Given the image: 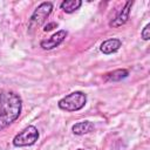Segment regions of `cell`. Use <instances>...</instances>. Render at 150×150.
Returning a JSON list of instances; mask_svg holds the SVG:
<instances>
[{
  "label": "cell",
  "instance_id": "12",
  "mask_svg": "<svg viewBox=\"0 0 150 150\" xmlns=\"http://www.w3.org/2000/svg\"><path fill=\"white\" fill-rule=\"evenodd\" d=\"M57 27V23L56 22H49V23H47L45 27H43V32H50L52 29H54V28H56Z\"/></svg>",
  "mask_w": 150,
  "mask_h": 150
},
{
  "label": "cell",
  "instance_id": "13",
  "mask_svg": "<svg viewBox=\"0 0 150 150\" xmlns=\"http://www.w3.org/2000/svg\"><path fill=\"white\" fill-rule=\"evenodd\" d=\"M77 150H83V149H77Z\"/></svg>",
  "mask_w": 150,
  "mask_h": 150
},
{
  "label": "cell",
  "instance_id": "6",
  "mask_svg": "<svg viewBox=\"0 0 150 150\" xmlns=\"http://www.w3.org/2000/svg\"><path fill=\"white\" fill-rule=\"evenodd\" d=\"M132 1H127L124 7L117 13V15L109 22V26L110 27H114V28H117V27H121L123 25H125L129 20V14H130V9H131V6H132Z\"/></svg>",
  "mask_w": 150,
  "mask_h": 150
},
{
  "label": "cell",
  "instance_id": "8",
  "mask_svg": "<svg viewBox=\"0 0 150 150\" xmlns=\"http://www.w3.org/2000/svg\"><path fill=\"white\" fill-rule=\"evenodd\" d=\"M94 129H95V125L90 121H81V122L75 123L71 127L73 134L74 135H77V136H82V135L89 134V132L94 131Z\"/></svg>",
  "mask_w": 150,
  "mask_h": 150
},
{
  "label": "cell",
  "instance_id": "3",
  "mask_svg": "<svg viewBox=\"0 0 150 150\" xmlns=\"http://www.w3.org/2000/svg\"><path fill=\"white\" fill-rule=\"evenodd\" d=\"M52 11H53V2L50 1L41 2L30 15V19L28 22V33L32 34L33 29H36L38 27L42 26L47 20V18L50 15Z\"/></svg>",
  "mask_w": 150,
  "mask_h": 150
},
{
  "label": "cell",
  "instance_id": "11",
  "mask_svg": "<svg viewBox=\"0 0 150 150\" xmlns=\"http://www.w3.org/2000/svg\"><path fill=\"white\" fill-rule=\"evenodd\" d=\"M141 36H142V39H143L144 41H148V40L150 39V25H149V23L145 25V27L142 29Z\"/></svg>",
  "mask_w": 150,
  "mask_h": 150
},
{
  "label": "cell",
  "instance_id": "5",
  "mask_svg": "<svg viewBox=\"0 0 150 150\" xmlns=\"http://www.w3.org/2000/svg\"><path fill=\"white\" fill-rule=\"evenodd\" d=\"M68 35V32L66 29H60L57 30L56 33H54L50 38H47V39H43L40 41V47L45 50H50V49H54L55 47L60 46L67 38Z\"/></svg>",
  "mask_w": 150,
  "mask_h": 150
},
{
  "label": "cell",
  "instance_id": "4",
  "mask_svg": "<svg viewBox=\"0 0 150 150\" xmlns=\"http://www.w3.org/2000/svg\"><path fill=\"white\" fill-rule=\"evenodd\" d=\"M39 136H40V134H39L38 128L34 127V125H28L14 136L13 145L16 146V148L33 145L39 139Z\"/></svg>",
  "mask_w": 150,
  "mask_h": 150
},
{
  "label": "cell",
  "instance_id": "10",
  "mask_svg": "<svg viewBox=\"0 0 150 150\" xmlns=\"http://www.w3.org/2000/svg\"><path fill=\"white\" fill-rule=\"evenodd\" d=\"M82 6V1L81 0H64L61 2L60 7L61 9H63L64 13L67 14H71L75 11H77L80 7Z\"/></svg>",
  "mask_w": 150,
  "mask_h": 150
},
{
  "label": "cell",
  "instance_id": "7",
  "mask_svg": "<svg viewBox=\"0 0 150 150\" xmlns=\"http://www.w3.org/2000/svg\"><path fill=\"white\" fill-rule=\"evenodd\" d=\"M122 46V41L120 39H116V38H112V39H108L105 41H103L100 46V50L108 55V54H112L115 52H117Z\"/></svg>",
  "mask_w": 150,
  "mask_h": 150
},
{
  "label": "cell",
  "instance_id": "1",
  "mask_svg": "<svg viewBox=\"0 0 150 150\" xmlns=\"http://www.w3.org/2000/svg\"><path fill=\"white\" fill-rule=\"evenodd\" d=\"M22 110V98L13 90L0 91V131L15 122Z\"/></svg>",
  "mask_w": 150,
  "mask_h": 150
},
{
  "label": "cell",
  "instance_id": "2",
  "mask_svg": "<svg viewBox=\"0 0 150 150\" xmlns=\"http://www.w3.org/2000/svg\"><path fill=\"white\" fill-rule=\"evenodd\" d=\"M87 103V95L83 91H73L67 96L62 97L57 102V107L64 111H77L81 110Z\"/></svg>",
  "mask_w": 150,
  "mask_h": 150
},
{
  "label": "cell",
  "instance_id": "9",
  "mask_svg": "<svg viewBox=\"0 0 150 150\" xmlns=\"http://www.w3.org/2000/svg\"><path fill=\"white\" fill-rule=\"evenodd\" d=\"M128 76H129V70L122 68V69H115L110 73H107L104 75V80L108 82H111V81L115 82V81H121Z\"/></svg>",
  "mask_w": 150,
  "mask_h": 150
}]
</instances>
